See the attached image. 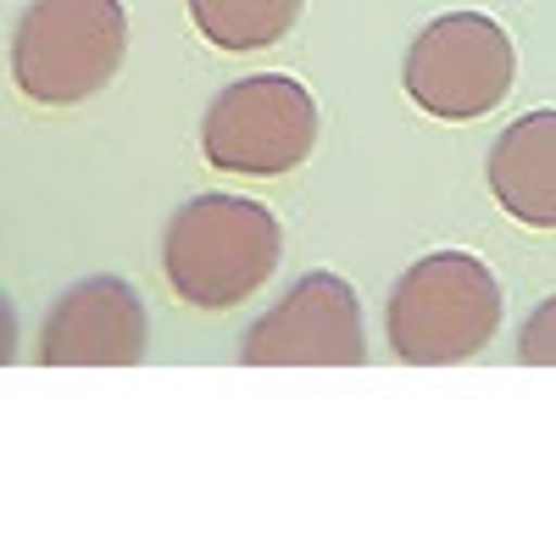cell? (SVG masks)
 <instances>
[{
  "instance_id": "1",
  "label": "cell",
  "mask_w": 556,
  "mask_h": 556,
  "mask_svg": "<svg viewBox=\"0 0 556 556\" xmlns=\"http://www.w3.org/2000/svg\"><path fill=\"white\" fill-rule=\"evenodd\" d=\"M285 235L278 217L251 195H195L162 235V273L184 306L228 312L251 301L278 273Z\"/></svg>"
},
{
  "instance_id": "2",
  "label": "cell",
  "mask_w": 556,
  "mask_h": 556,
  "mask_svg": "<svg viewBox=\"0 0 556 556\" xmlns=\"http://www.w3.org/2000/svg\"><path fill=\"white\" fill-rule=\"evenodd\" d=\"M501 329V285L468 251L417 256L384 301L390 351L412 367H445L479 356Z\"/></svg>"
},
{
  "instance_id": "3",
  "label": "cell",
  "mask_w": 556,
  "mask_h": 556,
  "mask_svg": "<svg viewBox=\"0 0 556 556\" xmlns=\"http://www.w3.org/2000/svg\"><path fill=\"white\" fill-rule=\"evenodd\" d=\"M123 51V0H28L12 28V78L34 106H78L117 78Z\"/></svg>"
},
{
  "instance_id": "4",
  "label": "cell",
  "mask_w": 556,
  "mask_h": 556,
  "mask_svg": "<svg viewBox=\"0 0 556 556\" xmlns=\"http://www.w3.org/2000/svg\"><path fill=\"white\" fill-rule=\"evenodd\" d=\"M518 78V51L490 12H440L406 45L401 84L417 112L440 123L490 117Z\"/></svg>"
},
{
  "instance_id": "5",
  "label": "cell",
  "mask_w": 556,
  "mask_h": 556,
  "mask_svg": "<svg viewBox=\"0 0 556 556\" xmlns=\"http://www.w3.org/2000/svg\"><path fill=\"white\" fill-rule=\"evenodd\" d=\"M312 146H317V101L290 73H251L223 84L201 123L206 162L245 178L290 173L312 156Z\"/></svg>"
},
{
  "instance_id": "6",
  "label": "cell",
  "mask_w": 556,
  "mask_h": 556,
  "mask_svg": "<svg viewBox=\"0 0 556 556\" xmlns=\"http://www.w3.org/2000/svg\"><path fill=\"white\" fill-rule=\"evenodd\" d=\"M245 367H362L367 334H362V301L340 273H301L273 301L240 345Z\"/></svg>"
},
{
  "instance_id": "7",
  "label": "cell",
  "mask_w": 556,
  "mask_h": 556,
  "mask_svg": "<svg viewBox=\"0 0 556 556\" xmlns=\"http://www.w3.org/2000/svg\"><path fill=\"white\" fill-rule=\"evenodd\" d=\"M146 301L112 273L78 278L39 323L34 356L45 367H134L146 356Z\"/></svg>"
},
{
  "instance_id": "8",
  "label": "cell",
  "mask_w": 556,
  "mask_h": 556,
  "mask_svg": "<svg viewBox=\"0 0 556 556\" xmlns=\"http://www.w3.org/2000/svg\"><path fill=\"white\" fill-rule=\"evenodd\" d=\"M490 195L523 228H556V112H523L506 123L484 162Z\"/></svg>"
},
{
  "instance_id": "9",
  "label": "cell",
  "mask_w": 556,
  "mask_h": 556,
  "mask_svg": "<svg viewBox=\"0 0 556 556\" xmlns=\"http://www.w3.org/2000/svg\"><path fill=\"white\" fill-rule=\"evenodd\" d=\"M306 0H190L195 28L217 51H262L301 23Z\"/></svg>"
},
{
  "instance_id": "10",
  "label": "cell",
  "mask_w": 556,
  "mask_h": 556,
  "mask_svg": "<svg viewBox=\"0 0 556 556\" xmlns=\"http://www.w3.org/2000/svg\"><path fill=\"white\" fill-rule=\"evenodd\" d=\"M518 362L523 367H556V295H545L518 329Z\"/></svg>"
}]
</instances>
